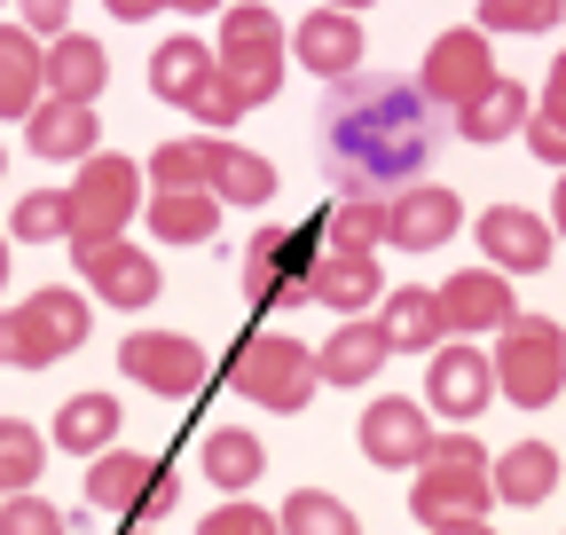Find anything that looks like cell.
I'll list each match as a JSON object with an SVG mask.
<instances>
[{"mask_svg":"<svg viewBox=\"0 0 566 535\" xmlns=\"http://www.w3.org/2000/svg\"><path fill=\"white\" fill-rule=\"evenodd\" d=\"M142 512H150V520H158V512H174V473H158V481H150V496H142Z\"/></svg>","mask_w":566,"mask_h":535,"instance_id":"obj_43","label":"cell"},{"mask_svg":"<svg viewBox=\"0 0 566 535\" xmlns=\"http://www.w3.org/2000/svg\"><path fill=\"white\" fill-rule=\"evenodd\" d=\"M71 260H80V276H87V292L95 300H111V307H150L158 292H166V276H158V260L142 252L134 237H87V244H71Z\"/></svg>","mask_w":566,"mask_h":535,"instance_id":"obj_8","label":"cell"},{"mask_svg":"<svg viewBox=\"0 0 566 535\" xmlns=\"http://www.w3.org/2000/svg\"><path fill=\"white\" fill-rule=\"evenodd\" d=\"M103 87H111V55H103L87 32H55V40L40 48V95H55V103H87V111H95Z\"/></svg>","mask_w":566,"mask_h":535,"instance_id":"obj_17","label":"cell"},{"mask_svg":"<svg viewBox=\"0 0 566 535\" xmlns=\"http://www.w3.org/2000/svg\"><path fill=\"white\" fill-rule=\"evenodd\" d=\"M520 126H527V87L504 80V72H495V80L457 111V134H464V143H504V134H520Z\"/></svg>","mask_w":566,"mask_h":535,"instance_id":"obj_25","label":"cell"},{"mask_svg":"<svg viewBox=\"0 0 566 535\" xmlns=\"http://www.w3.org/2000/svg\"><path fill=\"white\" fill-rule=\"evenodd\" d=\"M409 512H417L424 527H488V512H495V496H488V449H480L472 433L433 441V457L417 464Z\"/></svg>","mask_w":566,"mask_h":535,"instance_id":"obj_2","label":"cell"},{"mask_svg":"<svg viewBox=\"0 0 566 535\" xmlns=\"http://www.w3.org/2000/svg\"><path fill=\"white\" fill-rule=\"evenodd\" d=\"M189 111H197V126H212V134H221V126H237V118H244L252 103H244V95H237V87H229L221 72H212V87H205V95H197Z\"/></svg>","mask_w":566,"mask_h":535,"instance_id":"obj_41","label":"cell"},{"mask_svg":"<svg viewBox=\"0 0 566 535\" xmlns=\"http://www.w3.org/2000/svg\"><path fill=\"white\" fill-rule=\"evenodd\" d=\"M17 9H24V32H71V0H17Z\"/></svg>","mask_w":566,"mask_h":535,"instance_id":"obj_42","label":"cell"},{"mask_svg":"<svg viewBox=\"0 0 566 535\" xmlns=\"http://www.w3.org/2000/svg\"><path fill=\"white\" fill-rule=\"evenodd\" d=\"M283 63H292V48H283V17L260 9V0H244V9L221 17V48H212V72H221L244 103H268L283 87Z\"/></svg>","mask_w":566,"mask_h":535,"instance_id":"obj_4","label":"cell"},{"mask_svg":"<svg viewBox=\"0 0 566 535\" xmlns=\"http://www.w3.org/2000/svg\"><path fill=\"white\" fill-rule=\"evenodd\" d=\"M0 535H63V512L48 496L17 489V496H0Z\"/></svg>","mask_w":566,"mask_h":535,"instance_id":"obj_39","label":"cell"},{"mask_svg":"<svg viewBox=\"0 0 566 535\" xmlns=\"http://www.w3.org/2000/svg\"><path fill=\"white\" fill-rule=\"evenodd\" d=\"M158 9H181V17H212V9H229V0H158Z\"/></svg>","mask_w":566,"mask_h":535,"instance_id":"obj_45","label":"cell"},{"mask_svg":"<svg viewBox=\"0 0 566 535\" xmlns=\"http://www.w3.org/2000/svg\"><path fill=\"white\" fill-rule=\"evenodd\" d=\"M229 386L244 401H260V410H307V394H315V347L283 339V331H252V339L237 347V363H229Z\"/></svg>","mask_w":566,"mask_h":535,"instance_id":"obj_5","label":"cell"},{"mask_svg":"<svg viewBox=\"0 0 566 535\" xmlns=\"http://www.w3.org/2000/svg\"><path fill=\"white\" fill-rule=\"evenodd\" d=\"M457 229H464V197L441 181H409L386 197V244H401V252H433Z\"/></svg>","mask_w":566,"mask_h":535,"instance_id":"obj_12","label":"cell"},{"mask_svg":"<svg viewBox=\"0 0 566 535\" xmlns=\"http://www.w3.org/2000/svg\"><path fill=\"white\" fill-rule=\"evenodd\" d=\"M134 206H142V174H134V158H111V150H95V158H80V181L63 189V213H71V244H87V237H118L126 221H134Z\"/></svg>","mask_w":566,"mask_h":535,"instance_id":"obj_6","label":"cell"},{"mask_svg":"<svg viewBox=\"0 0 566 535\" xmlns=\"http://www.w3.org/2000/svg\"><path fill=\"white\" fill-rule=\"evenodd\" d=\"M189 174L212 206H268L275 197V166L260 150H237L229 134H197L189 143Z\"/></svg>","mask_w":566,"mask_h":535,"instance_id":"obj_10","label":"cell"},{"mask_svg":"<svg viewBox=\"0 0 566 535\" xmlns=\"http://www.w3.org/2000/svg\"><path fill=\"white\" fill-rule=\"evenodd\" d=\"M150 87H158L174 111H189V103L212 87V48H197L189 32H181V40H166V48L150 55Z\"/></svg>","mask_w":566,"mask_h":535,"instance_id":"obj_27","label":"cell"},{"mask_svg":"<svg viewBox=\"0 0 566 535\" xmlns=\"http://www.w3.org/2000/svg\"><path fill=\"white\" fill-rule=\"evenodd\" d=\"M495 394H512L520 410H551L558 386H566V347H558V323L551 315H512L495 331V355H488Z\"/></svg>","mask_w":566,"mask_h":535,"instance_id":"obj_3","label":"cell"},{"mask_svg":"<svg viewBox=\"0 0 566 535\" xmlns=\"http://www.w3.org/2000/svg\"><path fill=\"white\" fill-rule=\"evenodd\" d=\"M197 464H205V481L212 489H260V473H268V449H260V433H244V426H212L205 433V449H197Z\"/></svg>","mask_w":566,"mask_h":535,"instance_id":"obj_24","label":"cell"},{"mask_svg":"<svg viewBox=\"0 0 566 535\" xmlns=\"http://www.w3.org/2000/svg\"><path fill=\"white\" fill-rule=\"evenodd\" d=\"M488 80H495V48H488V32L457 24V32H441L433 48H424V80H417V95L441 103V111H464Z\"/></svg>","mask_w":566,"mask_h":535,"instance_id":"obj_9","label":"cell"},{"mask_svg":"<svg viewBox=\"0 0 566 535\" xmlns=\"http://www.w3.org/2000/svg\"><path fill=\"white\" fill-rule=\"evenodd\" d=\"M433 158V118L409 80H338V103L323 118V166L338 197H386V181Z\"/></svg>","mask_w":566,"mask_h":535,"instance_id":"obj_1","label":"cell"},{"mask_svg":"<svg viewBox=\"0 0 566 535\" xmlns=\"http://www.w3.org/2000/svg\"><path fill=\"white\" fill-rule=\"evenodd\" d=\"M433 300H441V331H449V339H464V331H504L520 315L512 276H495V268H464V276H449V292H433Z\"/></svg>","mask_w":566,"mask_h":535,"instance_id":"obj_15","label":"cell"},{"mask_svg":"<svg viewBox=\"0 0 566 535\" xmlns=\"http://www.w3.org/2000/svg\"><path fill=\"white\" fill-rule=\"evenodd\" d=\"M40 103V40L24 24H0V118H24Z\"/></svg>","mask_w":566,"mask_h":535,"instance_id":"obj_29","label":"cell"},{"mask_svg":"<svg viewBox=\"0 0 566 535\" xmlns=\"http://www.w3.org/2000/svg\"><path fill=\"white\" fill-rule=\"evenodd\" d=\"M480 244L495 260V276H535V268H551V252H558L551 221L543 213H520V206H488L480 213Z\"/></svg>","mask_w":566,"mask_h":535,"instance_id":"obj_14","label":"cell"},{"mask_svg":"<svg viewBox=\"0 0 566 535\" xmlns=\"http://www.w3.org/2000/svg\"><path fill=\"white\" fill-rule=\"evenodd\" d=\"M63 229H71V213H63V189H32L24 206H17V221L0 229V237H24V244H63Z\"/></svg>","mask_w":566,"mask_h":535,"instance_id":"obj_37","label":"cell"},{"mask_svg":"<svg viewBox=\"0 0 566 535\" xmlns=\"http://www.w3.org/2000/svg\"><path fill=\"white\" fill-rule=\"evenodd\" d=\"M488 394H495V378H488V355H480V347H464V339L433 347V363H424V401H433L441 418L472 426V418L488 410Z\"/></svg>","mask_w":566,"mask_h":535,"instance_id":"obj_13","label":"cell"},{"mask_svg":"<svg viewBox=\"0 0 566 535\" xmlns=\"http://www.w3.org/2000/svg\"><path fill=\"white\" fill-rule=\"evenodd\" d=\"M307 300L315 307H338V315H363L370 300H386V276L370 252H323L307 268Z\"/></svg>","mask_w":566,"mask_h":535,"instance_id":"obj_21","label":"cell"},{"mask_svg":"<svg viewBox=\"0 0 566 535\" xmlns=\"http://www.w3.org/2000/svg\"><path fill=\"white\" fill-rule=\"evenodd\" d=\"M566 63H551V80H543V95L527 103V143H535V158L543 166H558L566 158Z\"/></svg>","mask_w":566,"mask_h":535,"instance_id":"obj_33","label":"cell"},{"mask_svg":"<svg viewBox=\"0 0 566 535\" xmlns=\"http://www.w3.org/2000/svg\"><path fill=\"white\" fill-rule=\"evenodd\" d=\"M118 370H126L134 386H150V394L181 401V394H197V386H205V347H197V339H181V331H126Z\"/></svg>","mask_w":566,"mask_h":535,"instance_id":"obj_11","label":"cell"},{"mask_svg":"<svg viewBox=\"0 0 566 535\" xmlns=\"http://www.w3.org/2000/svg\"><path fill=\"white\" fill-rule=\"evenodd\" d=\"M150 229L166 244H205L212 229H221V206H212L205 189H158L150 197Z\"/></svg>","mask_w":566,"mask_h":535,"instance_id":"obj_30","label":"cell"},{"mask_svg":"<svg viewBox=\"0 0 566 535\" xmlns=\"http://www.w3.org/2000/svg\"><path fill=\"white\" fill-rule=\"evenodd\" d=\"M197 535H275V512H260V504L229 496L221 512H205V520H197Z\"/></svg>","mask_w":566,"mask_h":535,"instance_id":"obj_40","label":"cell"},{"mask_svg":"<svg viewBox=\"0 0 566 535\" xmlns=\"http://www.w3.org/2000/svg\"><path fill=\"white\" fill-rule=\"evenodd\" d=\"M0 166H9V158H0Z\"/></svg>","mask_w":566,"mask_h":535,"instance_id":"obj_49","label":"cell"},{"mask_svg":"<svg viewBox=\"0 0 566 535\" xmlns=\"http://www.w3.org/2000/svg\"><path fill=\"white\" fill-rule=\"evenodd\" d=\"M378 339H386V355H433V347H441V300L424 292V284H401V292H386Z\"/></svg>","mask_w":566,"mask_h":535,"instance_id":"obj_22","label":"cell"},{"mask_svg":"<svg viewBox=\"0 0 566 535\" xmlns=\"http://www.w3.org/2000/svg\"><path fill=\"white\" fill-rule=\"evenodd\" d=\"M275 535H363V520L331 489H292V504L275 512Z\"/></svg>","mask_w":566,"mask_h":535,"instance_id":"obj_31","label":"cell"},{"mask_svg":"<svg viewBox=\"0 0 566 535\" xmlns=\"http://www.w3.org/2000/svg\"><path fill=\"white\" fill-rule=\"evenodd\" d=\"M24 307H32V323L48 331V339H55V355H80V347H87V331H95V307H87V300H71L63 284L32 292Z\"/></svg>","mask_w":566,"mask_h":535,"instance_id":"obj_32","label":"cell"},{"mask_svg":"<svg viewBox=\"0 0 566 535\" xmlns=\"http://www.w3.org/2000/svg\"><path fill=\"white\" fill-rule=\"evenodd\" d=\"M433 426H424V410H417V401H370V410H363V457L370 464H386V473H401V464H424V457H433Z\"/></svg>","mask_w":566,"mask_h":535,"instance_id":"obj_16","label":"cell"},{"mask_svg":"<svg viewBox=\"0 0 566 535\" xmlns=\"http://www.w3.org/2000/svg\"><path fill=\"white\" fill-rule=\"evenodd\" d=\"M551 489H558V449L551 441H512L504 457H488V496L495 504H551Z\"/></svg>","mask_w":566,"mask_h":535,"instance_id":"obj_20","label":"cell"},{"mask_svg":"<svg viewBox=\"0 0 566 535\" xmlns=\"http://www.w3.org/2000/svg\"><path fill=\"white\" fill-rule=\"evenodd\" d=\"M158 473H166V464L142 457V449H103L87 464V496H95V512H142V496H150Z\"/></svg>","mask_w":566,"mask_h":535,"instance_id":"obj_23","label":"cell"},{"mask_svg":"<svg viewBox=\"0 0 566 535\" xmlns=\"http://www.w3.org/2000/svg\"><path fill=\"white\" fill-rule=\"evenodd\" d=\"M0 292H9V237H0Z\"/></svg>","mask_w":566,"mask_h":535,"instance_id":"obj_47","label":"cell"},{"mask_svg":"<svg viewBox=\"0 0 566 535\" xmlns=\"http://www.w3.org/2000/svg\"><path fill=\"white\" fill-rule=\"evenodd\" d=\"M0 363H9V370H48V363H63V355H55V339L32 323V307H24V300H17V307H0Z\"/></svg>","mask_w":566,"mask_h":535,"instance_id":"obj_34","label":"cell"},{"mask_svg":"<svg viewBox=\"0 0 566 535\" xmlns=\"http://www.w3.org/2000/svg\"><path fill=\"white\" fill-rule=\"evenodd\" d=\"M323 260V229H260L244 252V292L260 307H307V268Z\"/></svg>","mask_w":566,"mask_h":535,"instance_id":"obj_7","label":"cell"},{"mask_svg":"<svg viewBox=\"0 0 566 535\" xmlns=\"http://www.w3.org/2000/svg\"><path fill=\"white\" fill-rule=\"evenodd\" d=\"M24 143L40 150V158H95V143H103V118L87 111V103H55V95H40L32 111H24Z\"/></svg>","mask_w":566,"mask_h":535,"instance_id":"obj_19","label":"cell"},{"mask_svg":"<svg viewBox=\"0 0 566 535\" xmlns=\"http://www.w3.org/2000/svg\"><path fill=\"white\" fill-rule=\"evenodd\" d=\"M323 9H338V17H354V9H370V0H323Z\"/></svg>","mask_w":566,"mask_h":535,"instance_id":"obj_46","label":"cell"},{"mask_svg":"<svg viewBox=\"0 0 566 535\" xmlns=\"http://www.w3.org/2000/svg\"><path fill=\"white\" fill-rule=\"evenodd\" d=\"M551 24H558V0H480L472 32H551Z\"/></svg>","mask_w":566,"mask_h":535,"instance_id":"obj_38","label":"cell"},{"mask_svg":"<svg viewBox=\"0 0 566 535\" xmlns=\"http://www.w3.org/2000/svg\"><path fill=\"white\" fill-rule=\"evenodd\" d=\"M283 48H292L315 80H354L363 72V24L338 17V9H315L300 32H283Z\"/></svg>","mask_w":566,"mask_h":535,"instance_id":"obj_18","label":"cell"},{"mask_svg":"<svg viewBox=\"0 0 566 535\" xmlns=\"http://www.w3.org/2000/svg\"><path fill=\"white\" fill-rule=\"evenodd\" d=\"M111 17H126V24H142V17H158V0H103Z\"/></svg>","mask_w":566,"mask_h":535,"instance_id":"obj_44","label":"cell"},{"mask_svg":"<svg viewBox=\"0 0 566 535\" xmlns=\"http://www.w3.org/2000/svg\"><path fill=\"white\" fill-rule=\"evenodd\" d=\"M378 237H386V197H338L331 252H378Z\"/></svg>","mask_w":566,"mask_h":535,"instance_id":"obj_36","label":"cell"},{"mask_svg":"<svg viewBox=\"0 0 566 535\" xmlns=\"http://www.w3.org/2000/svg\"><path fill=\"white\" fill-rule=\"evenodd\" d=\"M433 535H495V527H433Z\"/></svg>","mask_w":566,"mask_h":535,"instance_id":"obj_48","label":"cell"},{"mask_svg":"<svg viewBox=\"0 0 566 535\" xmlns=\"http://www.w3.org/2000/svg\"><path fill=\"white\" fill-rule=\"evenodd\" d=\"M378 363H386L378 323H346L338 339L315 355V378H323V386H370V378H378Z\"/></svg>","mask_w":566,"mask_h":535,"instance_id":"obj_28","label":"cell"},{"mask_svg":"<svg viewBox=\"0 0 566 535\" xmlns=\"http://www.w3.org/2000/svg\"><path fill=\"white\" fill-rule=\"evenodd\" d=\"M111 441H118V401H111V394H71L63 410H55V449L103 457Z\"/></svg>","mask_w":566,"mask_h":535,"instance_id":"obj_26","label":"cell"},{"mask_svg":"<svg viewBox=\"0 0 566 535\" xmlns=\"http://www.w3.org/2000/svg\"><path fill=\"white\" fill-rule=\"evenodd\" d=\"M40 464H48V441H40L24 418H0V496H9V489H32Z\"/></svg>","mask_w":566,"mask_h":535,"instance_id":"obj_35","label":"cell"}]
</instances>
